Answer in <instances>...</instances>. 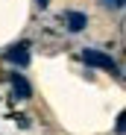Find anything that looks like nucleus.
Returning a JSON list of instances; mask_svg holds the SVG:
<instances>
[{
    "label": "nucleus",
    "instance_id": "obj_1",
    "mask_svg": "<svg viewBox=\"0 0 126 135\" xmlns=\"http://www.w3.org/2000/svg\"><path fill=\"white\" fill-rule=\"evenodd\" d=\"M85 65H94V68H103V71H114V59L109 53H100V50H85L82 53Z\"/></svg>",
    "mask_w": 126,
    "mask_h": 135
},
{
    "label": "nucleus",
    "instance_id": "obj_2",
    "mask_svg": "<svg viewBox=\"0 0 126 135\" xmlns=\"http://www.w3.org/2000/svg\"><path fill=\"white\" fill-rule=\"evenodd\" d=\"M6 59H9L12 65H21V68H24V65L29 62V53H27V44H21V47H12V50L6 53Z\"/></svg>",
    "mask_w": 126,
    "mask_h": 135
},
{
    "label": "nucleus",
    "instance_id": "obj_3",
    "mask_svg": "<svg viewBox=\"0 0 126 135\" xmlns=\"http://www.w3.org/2000/svg\"><path fill=\"white\" fill-rule=\"evenodd\" d=\"M12 88H15V94H18V97H24V100H27V97L32 94V88H29V82H27L24 76H18V74L12 76Z\"/></svg>",
    "mask_w": 126,
    "mask_h": 135
},
{
    "label": "nucleus",
    "instance_id": "obj_4",
    "mask_svg": "<svg viewBox=\"0 0 126 135\" xmlns=\"http://www.w3.org/2000/svg\"><path fill=\"white\" fill-rule=\"evenodd\" d=\"M85 24H88L85 15H79V12H70V15H68V27H70V32H79Z\"/></svg>",
    "mask_w": 126,
    "mask_h": 135
}]
</instances>
